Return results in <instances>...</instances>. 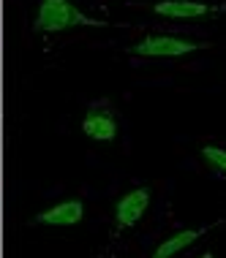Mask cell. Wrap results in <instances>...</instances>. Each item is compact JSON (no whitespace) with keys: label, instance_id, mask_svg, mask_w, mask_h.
<instances>
[{"label":"cell","instance_id":"cell-4","mask_svg":"<svg viewBox=\"0 0 226 258\" xmlns=\"http://www.w3.org/2000/svg\"><path fill=\"white\" fill-rule=\"evenodd\" d=\"M82 134L93 142H115L117 139V117L109 109H90L82 120Z\"/></svg>","mask_w":226,"mask_h":258},{"label":"cell","instance_id":"cell-6","mask_svg":"<svg viewBox=\"0 0 226 258\" xmlns=\"http://www.w3.org/2000/svg\"><path fill=\"white\" fill-rule=\"evenodd\" d=\"M153 11L166 19H202L210 17L215 9L202 3V0H161V3L153 6Z\"/></svg>","mask_w":226,"mask_h":258},{"label":"cell","instance_id":"cell-2","mask_svg":"<svg viewBox=\"0 0 226 258\" xmlns=\"http://www.w3.org/2000/svg\"><path fill=\"white\" fill-rule=\"evenodd\" d=\"M196 49H204V44L177 36H147L131 46V52L139 57H183V54H191Z\"/></svg>","mask_w":226,"mask_h":258},{"label":"cell","instance_id":"cell-3","mask_svg":"<svg viewBox=\"0 0 226 258\" xmlns=\"http://www.w3.org/2000/svg\"><path fill=\"white\" fill-rule=\"evenodd\" d=\"M150 207V187H133V190L123 193L115 204V220L120 228H131L142 220V215Z\"/></svg>","mask_w":226,"mask_h":258},{"label":"cell","instance_id":"cell-1","mask_svg":"<svg viewBox=\"0 0 226 258\" xmlns=\"http://www.w3.org/2000/svg\"><path fill=\"white\" fill-rule=\"evenodd\" d=\"M71 27H107V22L87 17L71 0H41L38 3L36 19H33L36 33H63Z\"/></svg>","mask_w":226,"mask_h":258},{"label":"cell","instance_id":"cell-5","mask_svg":"<svg viewBox=\"0 0 226 258\" xmlns=\"http://www.w3.org/2000/svg\"><path fill=\"white\" fill-rule=\"evenodd\" d=\"M82 218H84L82 199H66L60 204L38 212L36 223H41V226H76V223H82Z\"/></svg>","mask_w":226,"mask_h":258},{"label":"cell","instance_id":"cell-8","mask_svg":"<svg viewBox=\"0 0 226 258\" xmlns=\"http://www.w3.org/2000/svg\"><path fill=\"white\" fill-rule=\"evenodd\" d=\"M202 160L218 174V177L226 179V150H223V147H215V144H204V147H202Z\"/></svg>","mask_w":226,"mask_h":258},{"label":"cell","instance_id":"cell-7","mask_svg":"<svg viewBox=\"0 0 226 258\" xmlns=\"http://www.w3.org/2000/svg\"><path fill=\"white\" fill-rule=\"evenodd\" d=\"M202 234H204V228H183V231L166 236V239L153 250V255L155 258H172V255H177L180 250L191 247L196 239H202Z\"/></svg>","mask_w":226,"mask_h":258}]
</instances>
